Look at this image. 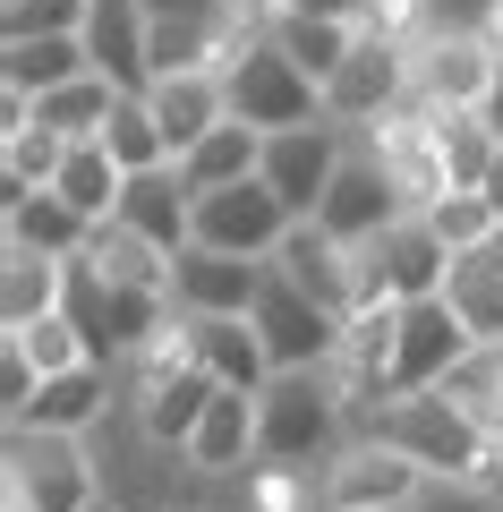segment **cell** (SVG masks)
<instances>
[{"instance_id": "cell-32", "label": "cell", "mask_w": 503, "mask_h": 512, "mask_svg": "<svg viewBox=\"0 0 503 512\" xmlns=\"http://www.w3.org/2000/svg\"><path fill=\"white\" fill-rule=\"evenodd\" d=\"M120 188H128V171L111 163V154H103V137H94V146H69V163H60L52 197H69L86 222H111V214H120Z\"/></svg>"}, {"instance_id": "cell-35", "label": "cell", "mask_w": 503, "mask_h": 512, "mask_svg": "<svg viewBox=\"0 0 503 512\" xmlns=\"http://www.w3.org/2000/svg\"><path fill=\"white\" fill-rule=\"evenodd\" d=\"M0 342H18L26 359H35V376H77V367H103V359H94V342L77 333L69 308L43 316V325H26V333H0Z\"/></svg>"}, {"instance_id": "cell-36", "label": "cell", "mask_w": 503, "mask_h": 512, "mask_svg": "<svg viewBox=\"0 0 503 512\" xmlns=\"http://www.w3.org/2000/svg\"><path fill=\"white\" fill-rule=\"evenodd\" d=\"M435 120H444V171H452V188H486L503 137L478 120V111H435Z\"/></svg>"}, {"instance_id": "cell-22", "label": "cell", "mask_w": 503, "mask_h": 512, "mask_svg": "<svg viewBox=\"0 0 503 512\" xmlns=\"http://www.w3.org/2000/svg\"><path fill=\"white\" fill-rule=\"evenodd\" d=\"M69 265L77 256L0 248V333H26V325H43V316L69 308Z\"/></svg>"}, {"instance_id": "cell-11", "label": "cell", "mask_w": 503, "mask_h": 512, "mask_svg": "<svg viewBox=\"0 0 503 512\" xmlns=\"http://www.w3.org/2000/svg\"><path fill=\"white\" fill-rule=\"evenodd\" d=\"M469 350H478V333L452 316V299H410V308H401V333H393V402L444 393Z\"/></svg>"}, {"instance_id": "cell-17", "label": "cell", "mask_w": 503, "mask_h": 512, "mask_svg": "<svg viewBox=\"0 0 503 512\" xmlns=\"http://www.w3.org/2000/svg\"><path fill=\"white\" fill-rule=\"evenodd\" d=\"M256 291H265V265L222 256V248H180V265H171V308L180 316H248Z\"/></svg>"}, {"instance_id": "cell-37", "label": "cell", "mask_w": 503, "mask_h": 512, "mask_svg": "<svg viewBox=\"0 0 503 512\" xmlns=\"http://www.w3.org/2000/svg\"><path fill=\"white\" fill-rule=\"evenodd\" d=\"M427 222H435V239H444V248H452V256H478V248H486V239H503V214H495V205H486V197H478V188H452V197H444V205H435V214H427Z\"/></svg>"}, {"instance_id": "cell-26", "label": "cell", "mask_w": 503, "mask_h": 512, "mask_svg": "<svg viewBox=\"0 0 503 512\" xmlns=\"http://www.w3.org/2000/svg\"><path fill=\"white\" fill-rule=\"evenodd\" d=\"M77 265L103 274V282H120V291H162L171 299V265H180V256H162L154 239H137L128 222H94L86 248H77Z\"/></svg>"}, {"instance_id": "cell-25", "label": "cell", "mask_w": 503, "mask_h": 512, "mask_svg": "<svg viewBox=\"0 0 503 512\" xmlns=\"http://www.w3.org/2000/svg\"><path fill=\"white\" fill-rule=\"evenodd\" d=\"M111 393H120V376H111V367H77V376H43L35 410H26L18 427H43V436H94V427L111 419Z\"/></svg>"}, {"instance_id": "cell-6", "label": "cell", "mask_w": 503, "mask_h": 512, "mask_svg": "<svg viewBox=\"0 0 503 512\" xmlns=\"http://www.w3.org/2000/svg\"><path fill=\"white\" fill-rule=\"evenodd\" d=\"M359 146L384 163V180L401 188V205L410 214H435V205L452 197V171H444V120H435L427 103H401V111H384L376 128H359Z\"/></svg>"}, {"instance_id": "cell-43", "label": "cell", "mask_w": 503, "mask_h": 512, "mask_svg": "<svg viewBox=\"0 0 503 512\" xmlns=\"http://www.w3.org/2000/svg\"><path fill=\"white\" fill-rule=\"evenodd\" d=\"M478 120H486V128H495V137H503V69H495V86H486V103H478Z\"/></svg>"}, {"instance_id": "cell-29", "label": "cell", "mask_w": 503, "mask_h": 512, "mask_svg": "<svg viewBox=\"0 0 503 512\" xmlns=\"http://www.w3.org/2000/svg\"><path fill=\"white\" fill-rule=\"evenodd\" d=\"M444 299H452V316H461L478 342H503V239H486L478 256H452Z\"/></svg>"}, {"instance_id": "cell-13", "label": "cell", "mask_w": 503, "mask_h": 512, "mask_svg": "<svg viewBox=\"0 0 503 512\" xmlns=\"http://www.w3.org/2000/svg\"><path fill=\"white\" fill-rule=\"evenodd\" d=\"M342 154H350V128L342 120L273 128V137H265V171H256V180L290 205V222H307L324 205V188H333V171H342Z\"/></svg>"}, {"instance_id": "cell-42", "label": "cell", "mask_w": 503, "mask_h": 512, "mask_svg": "<svg viewBox=\"0 0 503 512\" xmlns=\"http://www.w3.org/2000/svg\"><path fill=\"white\" fill-rule=\"evenodd\" d=\"M299 9V18H342V26H359L367 18V0H282V18Z\"/></svg>"}, {"instance_id": "cell-39", "label": "cell", "mask_w": 503, "mask_h": 512, "mask_svg": "<svg viewBox=\"0 0 503 512\" xmlns=\"http://www.w3.org/2000/svg\"><path fill=\"white\" fill-rule=\"evenodd\" d=\"M401 512H503V495L478 487V478H427V487H418Z\"/></svg>"}, {"instance_id": "cell-4", "label": "cell", "mask_w": 503, "mask_h": 512, "mask_svg": "<svg viewBox=\"0 0 503 512\" xmlns=\"http://www.w3.org/2000/svg\"><path fill=\"white\" fill-rule=\"evenodd\" d=\"M367 436H384L393 453H410L427 478H478V461H486V427L469 419L452 393H410V402H384V419L367 427Z\"/></svg>"}, {"instance_id": "cell-7", "label": "cell", "mask_w": 503, "mask_h": 512, "mask_svg": "<svg viewBox=\"0 0 503 512\" xmlns=\"http://www.w3.org/2000/svg\"><path fill=\"white\" fill-rule=\"evenodd\" d=\"M69 316H77V333L94 342V359H103V367H128L180 308H171L162 291H120V282H103V274H86V265H69Z\"/></svg>"}, {"instance_id": "cell-23", "label": "cell", "mask_w": 503, "mask_h": 512, "mask_svg": "<svg viewBox=\"0 0 503 512\" xmlns=\"http://www.w3.org/2000/svg\"><path fill=\"white\" fill-rule=\"evenodd\" d=\"M180 461L197 478H248L256 470V393H214V410L197 419Z\"/></svg>"}, {"instance_id": "cell-24", "label": "cell", "mask_w": 503, "mask_h": 512, "mask_svg": "<svg viewBox=\"0 0 503 512\" xmlns=\"http://www.w3.org/2000/svg\"><path fill=\"white\" fill-rule=\"evenodd\" d=\"M188 333H197V367L222 393H265L273 384V359H265L248 316H188Z\"/></svg>"}, {"instance_id": "cell-33", "label": "cell", "mask_w": 503, "mask_h": 512, "mask_svg": "<svg viewBox=\"0 0 503 512\" xmlns=\"http://www.w3.org/2000/svg\"><path fill=\"white\" fill-rule=\"evenodd\" d=\"M265 35L282 43V52H290V69H307V77L324 86V77H333V69L350 60V43H359V26H342V18H299V9H290V18H273Z\"/></svg>"}, {"instance_id": "cell-41", "label": "cell", "mask_w": 503, "mask_h": 512, "mask_svg": "<svg viewBox=\"0 0 503 512\" xmlns=\"http://www.w3.org/2000/svg\"><path fill=\"white\" fill-rule=\"evenodd\" d=\"M486 9H495V0H427V35L435 26H478Z\"/></svg>"}, {"instance_id": "cell-18", "label": "cell", "mask_w": 503, "mask_h": 512, "mask_svg": "<svg viewBox=\"0 0 503 512\" xmlns=\"http://www.w3.org/2000/svg\"><path fill=\"white\" fill-rule=\"evenodd\" d=\"M111 222H128L137 239H154L162 256L197 248V197H188L180 163H162V171H137V180L120 188V214H111Z\"/></svg>"}, {"instance_id": "cell-38", "label": "cell", "mask_w": 503, "mask_h": 512, "mask_svg": "<svg viewBox=\"0 0 503 512\" xmlns=\"http://www.w3.org/2000/svg\"><path fill=\"white\" fill-rule=\"evenodd\" d=\"M94 0H0V43L18 35H86Z\"/></svg>"}, {"instance_id": "cell-27", "label": "cell", "mask_w": 503, "mask_h": 512, "mask_svg": "<svg viewBox=\"0 0 503 512\" xmlns=\"http://www.w3.org/2000/svg\"><path fill=\"white\" fill-rule=\"evenodd\" d=\"M256 171H265V128H248V120H222L214 137H197V146L180 154V180H188V197L239 188V180H256Z\"/></svg>"}, {"instance_id": "cell-45", "label": "cell", "mask_w": 503, "mask_h": 512, "mask_svg": "<svg viewBox=\"0 0 503 512\" xmlns=\"http://www.w3.org/2000/svg\"><path fill=\"white\" fill-rule=\"evenodd\" d=\"M478 197H486V205L503 214V154H495V171H486V188H478Z\"/></svg>"}, {"instance_id": "cell-9", "label": "cell", "mask_w": 503, "mask_h": 512, "mask_svg": "<svg viewBox=\"0 0 503 512\" xmlns=\"http://www.w3.org/2000/svg\"><path fill=\"white\" fill-rule=\"evenodd\" d=\"M401 103H410V43L367 35V26H359L350 60L324 77V120H342L350 137H359V128H376L384 111H401Z\"/></svg>"}, {"instance_id": "cell-8", "label": "cell", "mask_w": 503, "mask_h": 512, "mask_svg": "<svg viewBox=\"0 0 503 512\" xmlns=\"http://www.w3.org/2000/svg\"><path fill=\"white\" fill-rule=\"evenodd\" d=\"M248 325H256V342H265L273 376H299V367H333L342 359V316L316 308V299H307L299 282H282L273 265H265V291H256Z\"/></svg>"}, {"instance_id": "cell-44", "label": "cell", "mask_w": 503, "mask_h": 512, "mask_svg": "<svg viewBox=\"0 0 503 512\" xmlns=\"http://www.w3.org/2000/svg\"><path fill=\"white\" fill-rule=\"evenodd\" d=\"M478 35H486V52L503 60V0H495V9H486V18H478Z\"/></svg>"}, {"instance_id": "cell-10", "label": "cell", "mask_w": 503, "mask_h": 512, "mask_svg": "<svg viewBox=\"0 0 503 512\" xmlns=\"http://www.w3.org/2000/svg\"><path fill=\"white\" fill-rule=\"evenodd\" d=\"M495 69L503 60L486 52L478 26H435V35L410 43V94L427 111H478L486 86H495Z\"/></svg>"}, {"instance_id": "cell-14", "label": "cell", "mask_w": 503, "mask_h": 512, "mask_svg": "<svg viewBox=\"0 0 503 512\" xmlns=\"http://www.w3.org/2000/svg\"><path fill=\"white\" fill-rule=\"evenodd\" d=\"M401 214H410V205H401V188L384 180V163L359 146V137H350L342 171H333V188H324V205H316L307 222H324V231L342 239V248H367V239H384Z\"/></svg>"}, {"instance_id": "cell-40", "label": "cell", "mask_w": 503, "mask_h": 512, "mask_svg": "<svg viewBox=\"0 0 503 512\" xmlns=\"http://www.w3.org/2000/svg\"><path fill=\"white\" fill-rule=\"evenodd\" d=\"M35 393H43V376H35V359H26L18 342H0V419L18 427L26 410H35Z\"/></svg>"}, {"instance_id": "cell-5", "label": "cell", "mask_w": 503, "mask_h": 512, "mask_svg": "<svg viewBox=\"0 0 503 512\" xmlns=\"http://www.w3.org/2000/svg\"><path fill=\"white\" fill-rule=\"evenodd\" d=\"M452 248L435 239L427 214H401L384 239L359 248V308H410V299H444Z\"/></svg>"}, {"instance_id": "cell-3", "label": "cell", "mask_w": 503, "mask_h": 512, "mask_svg": "<svg viewBox=\"0 0 503 512\" xmlns=\"http://www.w3.org/2000/svg\"><path fill=\"white\" fill-rule=\"evenodd\" d=\"M9 504H26V512H103V470H94L86 436L9 427Z\"/></svg>"}, {"instance_id": "cell-15", "label": "cell", "mask_w": 503, "mask_h": 512, "mask_svg": "<svg viewBox=\"0 0 503 512\" xmlns=\"http://www.w3.org/2000/svg\"><path fill=\"white\" fill-rule=\"evenodd\" d=\"M282 231H290V205L273 197L265 180H239V188L197 197V248H222V256H248V265H273Z\"/></svg>"}, {"instance_id": "cell-28", "label": "cell", "mask_w": 503, "mask_h": 512, "mask_svg": "<svg viewBox=\"0 0 503 512\" xmlns=\"http://www.w3.org/2000/svg\"><path fill=\"white\" fill-rule=\"evenodd\" d=\"M86 35H18V43H0V94H52L69 86V77H86Z\"/></svg>"}, {"instance_id": "cell-1", "label": "cell", "mask_w": 503, "mask_h": 512, "mask_svg": "<svg viewBox=\"0 0 503 512\" xmlns=\"http://www.w3.org/2000/svg\"><path fill=\"white\" fill-rule=\"evenodd\" d=\"M350 444V410L333 367H299V376H273L256 393V461L273 470H324V461Z\"/></svg>"}, {"instance_id": "cell-34", "label": "cell", "mask_w": 503, "mask_h": 512, "mask_svg": "<svg viewBox=\"0 0 503 512\" xmlns=\"http://www.w3.org/2000/svg\"><path fill=\"white\" fill-rule=\"evenodd\" d=\"M103 154L128 171V180L171 163V146H162V120H154V103H145V94H120V103H111V120H103Z\"/></svg>"}, {"instance_id": "cell-31", "label": "cell", "mask_w": 503, "mask_h": 512, "mask_svg": "<svg viewBox=\"0 0 503 512\" xmlns=\"http://www.w3.org/2000/svg\"><path fill=\"white\" fill-rule=\"evenodd\" d=\"M69 163V137H52L43 120H0V188H52Z\"/></svg>"}, {"instance_id": "cell-30", "label": "cell", "mask_w": 503, "mask_h": 512, "mask_svg": "<svg viewBox=\"0 0 503 512\" xmlns=\"http://www.w3.org/2000/svg\"><path fill=\"white\" fill-rule=\"evenodd\" d=\"M111 103H120V86L86 69V77H69V86L35 94V120L52 128V137H69V146H94V137H103V120H111Z\"/></svg>"}, {"instance_id": "cell-16", "label": "cell", "mask_w": 503, "mask_h": 512, "mask_svg": "<svg viewBox=\"0 0 503 512\" xmlns=\"http://www.w3.org/2000/svg\"><path fill=\"white\" fill-rule=\"evenodd\" d=\"M273 274L299 282V291L316 299V308H333L342 325L359 316V248H342L324 222H290L282 248H273Z\"/></svg>"}, {"instance_id": "cell-21", "label": "cell", "mask_w": 503, "mask_h": 512, "mask_svg": "<svg viewBox=\"0 0 503 512\" xmlns=\"http://www.w3.org/2000/svg\"><path fill=\"white\" fill-rule=\"evenodd\" d=\"M94 222L52 188H0V248H35V256H77Z\"/></svg>"}, {"instance_id": "cell-12", "label": "cell", "mask_w": 503, "mask_h": 512, "mask_svg": "<svg viewBox=\"0 0 503 512\" xmlns=\"http://www.w3.org/2000/svg\"><path fill=\"white\" fill-rule=\"evenodd\" d=\"M316 478H324V512H401L427 487V470L410 453H393L384 436H350Z\"/></svg>"}, {"instance_id": "cell-2", "label": "cell", "mask_w": 503, "mask_h": 512, "mask_svg": "<svg viewBox=\"0 0 503 512\" xmlns=\"http://www.w3.org/2000/svg\"><path fill=\"white\" fill-rule=\"evenodd\" d=\"M222 94H231V120H248V128H307V120H324V86L307 69H290V52L273 35H248L239 26L231 35V60H222Z\"/></svg>"}, {"instance_id": "cell-20", "label": "cell", "mask_w": 503, "mask_h": 512, "mask_svg": "<svg viewBox=\"0 0 503 512\" xmlns=\"http://www.w3.org/2000/svg\"><path fill=\"white\" fill-rule=\"evenodd\" d=\"M145 103H154L162 120V146H171V163H180L197 137H214L222 120H231V94H222V69H188V77H154L145 86Z\"/></svg>"}, {"instance_id": "cell-19", "label": "cell", "mask_w": 503, "mask_h": 512, "mask_svg": "<svg viewBox=\"0 0 503 512\" xmlns=\"http://www.w3.org/2000/svg\"><path fill=\"white\" fill-rule=\"evenodd\" d=\"M145 0H94L86 9V60L94 77H111L120 94H145L154 86V60H145Z\"/></svg>"}]
</instances>
